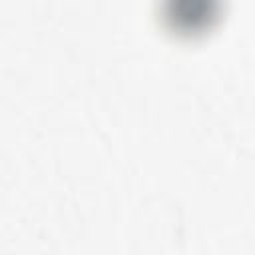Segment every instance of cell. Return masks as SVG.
Here are the masks:
<instances>
[{
    "instance_id": "obj_1",
    "label": "cell",
    "mask_w": 255,
    "mask_h": 255,
    "mask_svg": "<svg viewBox=\"0 0 255 255\" xmlns=\"http://www.w3.org/2000/svg\"><path fill=\"white\" fill-rule=\"evenodd\" d=\"M225 0H157V18L179 40L207 36L223 18Z\"/></svg>"
}]
</instances>
